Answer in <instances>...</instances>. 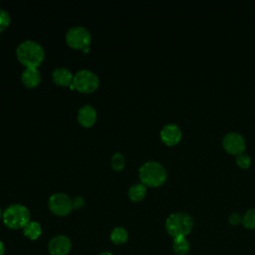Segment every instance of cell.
I'll list each match as a JSON object with an SVG mask.
<instances>
[{
  "instance_id": "1",
  "label": "cell",
  "mask_w": 255,
  "mask_h": 255,
  "mask_svg": "<svg viewBox=\"0 0 255 255\" xmlns=\"http://www.w3.org/2000/svg\"><path fill=\"white\" fill-rule=\"evenodd\" d=\"M16 56L20 63L26 68H38L44 60L45 51L38 42L34 40H24L17 46Z\"/></svg>"
},
{
  "instance_id": "2",
  "label": "cell",
  "mask_w": 255,
  "mask_h": 255,
  "mask_svg": "<svg viewBox=\"0 0 255 255\" xmlns=\"http://www.w3.org/2000/svg\"><path fill=\"white\" fill-rule=\"evenodd\" d=\"M140 182L146 186H159L164 183L167 177L165 167L158 161L147 160L142 163L138 169Z\"/></svg>"
},
{
  "instance_id": "3",
  "label": "cell",
  "mask_w": 255,
  "mask_h": 255,
  "mask_svg": "<svg viewBox=\"0 0 255 255\" xmlns=\"http://www.w3.org/2000/svg\"><path fill=\"white\" fill-rule=\"evenodd\" d=\"M194 220L191 215L185 212L170 214L165 220V230L172 237L186 236L192 230Z\"/></svg>"
},
{
  "instance_id": "4",
  "label": "cell",
  "mask_w": 255,
  "mask_h": 255,
  "mask_svg": "<svg viewBox=\"0 0 255 255\" xmlns=\"http://www.w3.org/2000/svg\"><path fill=\"white\" fill-rule=\"evenodd\" d=\"M4 224L11 229L24 228L30 221L29 209L19 203L9 205L2 214Z\"/></svg>"
},
{
  "instance_id": "5",
  "label": "cell",
  "mask_w": 255,
  "mask_h": 255,
  "mask_svg": "<svg viewBox=\"0 0 255 255\" xmlns=\"http://www.w3.org/2000/svg\"><path fill=\"white\" fill-rule=\"evenodd\" d=\"M100 80L96 73L88 69H82L74 75L71 89H76L82 93H91L97 90Z\"/></svg>"
},
{
  "instance_id": "6",
  "label": "cell",
  "mask_w": 255,
  "mask_h": 255,
  "mask_svg": "<svg viewBox=\"0 0 255 255\" xmlns=\"http://www.w3.org/2000/svg\"><path fill=\"white\" fill-rule=\"evenodd\" d=\"M65 39L70 47L84 50L90 46L92 42V35L84 26H74L67 31Z\"/></svg>"
},
{
  "instance_id": "7",
  "label": "cell",
  "mask_w": 255,
  "mask_h": 255,
  "mask_svg": "<svg viewBox=\"0 0 255 255\" xmlns=\"http://www.w3.org/2000/svg\"><path fill=\"white\" fill-rule=\"evenodd\" d=\"M50 210L59 216L67 215L73 209L72 198L64 192L53 193L48 200Z\"/></svg>"
},
{
  "instance_id": "8",
  "label": "cell",
  "mask_w": 255,
  "mask_h": 255,
  "mask_svg": "<svg viewBox=\"0 0 255 255\" xmlns=\"http://www.w3.org/2000/svg\"><path fill=\"white\" fill-rule=\"evenodd\" d=\"M222 144L226 151L237 155L242 153L246 147L245 138L237 131L227 132L222 138Z\"/></svg>"
},
{
  "instance_id": "9",
  "label": "cell",
  "mask_w": 255,
  "mask_h": 255,
  "mask_svg": "<svg viewBox=\"0 0 255 255\" xmlns=\"http://www.w3.org/2000/svg\"><path fill=\"white\" fill-rule=\"evenodd\" d=\"M161 140L167 145H173L180 141L182 136L181 128L176 124L164 125L159 132Z\"/></svg>"
},
{
  "instance_id": "10",
  "label": "cell",
  "mask_w": 255,
  "mask_h": 255,
  "mask_svg": "<svg viewBox=\"0 0 255 255\" xmlns=\"http://www.w3.org/2000/svg\"><path fill=\"white\" fill-rule=\"evenodd\" d=\"M48 248L51 255H67L71 250V241L65 235H58L50 240Z\"/></svg>"
},
{
  "instance_id": "11",
  "label": "cell",
  "mask_w": 255,
  "mask_h": 255,
  "mask_svg": "<svg viewBox=\"0 0 255 255\" xmlns=\"http://www.w3.org/2000/svg\"><path fill=\"white\" fill-rule=\"evenodd\" d=\"M77 118L83 127L90 128L97 121V111L91 105H84L79 109Z\"/></svg>"
},
{
  "instance_id": "12",
  "label": "cell",
  "mask_w": 255,
  "mask_h": 255,
  "mask_svg": "<svg viewBox=\"0 0 255 255\" xmlns=\"http://www.w3.org/2000/svg\"><path fill=\"white\" fill-rule=\"evenodd\" d=\"M21 80L24 86H26L27 88H35L41 82V73L38 68H25L21 74Z\"/></svg>"
},
{
  "instance_id": "13",
  "label": "cell",
  "mask_w": 255,
  "mask_h": 255,
  "mask_svg": "<svg viewBox=\"0 0 255 255\" xmlns=\"http://www.w3.org/2000/svg\"><path fill=\"white\" fill-rule=\"evenodd\" d=\"M74 75L72 72L65 67H58L52 72V80L55 84L63 87L71 86L73 83Z\"/></svg>"
},
{
  "instance_id": "14",
  "label": "cell",
  "mask_w": 255,
  "mask_h": 255,
  "mask_svg": "<svg viewBox=\"0 0 255 255\" xmlns=\"http://www.w3.org/2000/svg\"><path fill=\"white\" fill-rule=\"evenodd\" d=\"M128 194L129 199L132 201H140L146 194V185H144L142 182H136L129 186Z\"/></svg>"
},
{
  "instance_id": "15",
  "label": "cell",
  "mask_w": 255,
  "mask_h": 255,
  "mask_svg": "<svg viewBox=\"0 0 255 255\" xmlns=\"http://www.w3.org/2000/svg\"><path fill=\"white\" fill-rule=\"evenodd\" d=\"M172 249L175 254L177 255H186L190 250L189 241L186 239L185 236H179L173 238Z\"/></svg>"
},
{
  "instance_id": "16",
  "label": "cell",
  "mask_w": 255,
  "mask_h": 255,
  "mask_svg": "<svg viewBox=\"0 0 255 255\" xmlns=\"http://www.w3.org/2000/svg\"><path fill=\"white\" fill-rule=\"evenodd\" d=\"M24 235L31 240H36L42 234L41 225L36 221H29L23 228Z\"/></svg>"
},
{
  "instance_id": "17",
  "label": "cell",
  "mask_w": 255,
  "mask_h": 255,
  "mask_svg": "<svg viewBox=\"0 0 255 255\" xmlns=\"http://www.w3.org/2000/svg\"><path fill=\"white\" fill-rule=\"evenodd\" d=\"M128 231L124 227H116L111 233V240L117 245L126 243L128 241Z\"/></svg>"
},
{
  "instance_id": "18",
  "label": "cell",
  "mask_w": 255,
  "mask_h": 255,
  "mask_svg": "<svg viewBox=\"0 0 255 255\" xmlns=\"http://www.w3.org/2000/svg\"><path fill=\"white\" fill-rule=\"evenodd\" d=\"M242 223L248 229H255V208H250L244 213Z\"/></svg>"
},
{
  "instance_id": "19",
  "label": "cell",
  "mask_w": 255,
  "mask_h": 255,
  "mask_svg": "<svg viewBox=\"0 0 255 255\" xmlns=\"http://www.w3.org/2000/svg\"><path fill=\"white\" fill-rule=\"evenodd\" d=\"M125 163H126V160H125L124 154H122L121 152H116L113 154L111 159V164L113 169L117 171L122 170L125 167Z\"/></svg>"
},
{
  "instance_id": "20",
  "label": "cell",
  "mask_w": 255,
  "mask_h": 255,
  "mask_svg": "<svg viewBox=\"0 0 255 255\" xmlns=\"http://www.w3.org/2000/svg\"><path fill=\"white\" fill-rule=\"evenodd\" d=\"M11 16L9 12L3 8H0V33L3 32L10 24Z\"/></svg>"
},
{
  "instance_id": "21",
  "label": "cell",
  "mask_w": 255,
  "mask_h": 255,
  "mask_svg": "<svg viewBox=\"0 0 255 255\" xmlns=\"http://www.w3.org/2000/svg\"><path fill=\"white\" fill-rule=\"evenodd\" d=\"M236 162H237V164H238L240 167H242V168H247V167H249L250 164H251V157H250L249 154L242 152V153H240V154L237 155V157H236Z\"/></svg>"
},
{
  "instance_id": "22",
  "label": "cell",
  "mask_w": 255,
  "mask_h": 255,
  "mask_svg": "<svg viewBox=\"0 0 255 255\" xmlns=\"http://www.w3.org/2000/svg\"><path fill=\"white\" fill-rule=\"evenodd\" d=\"M72 202H73V208H81L85 204V200L82 196H75L74 198H72Z\"/></svg>"
},
{
  "instance_id": "23",
  "label": "cell",
  "mask_w": 255,
  "mask_h": 255,
  "mask_svg": "<svg viewBox=\"0 0 255 255\" xmlns=\"http://www.w3.org/2000/svg\"><path fill=\"white\" fill-rule=\"evenodd\" d=\"M228 219H229V222H230L231 224H237V223H239L240 221H242V216H241V214L238 213V212H233V213H231V214L229 215Z\"/></svg>"
},
{
  "instance_id": "24",
  "label": "cell",
  "mask_w": 255,
  "mask_h": 255,
  "mask_svg": "<svg viewBox=\"0 0 255 255\" xmlns=\"http://www.w3.org/2000/svg\"><path fill=\"white\" fill-rule=\"evenodd\" d=\"M4 252H5V247H4L3 242L0 240V255H3Z\"/></svg>"
},
{
  "instance_id": "25",
  "label": "cell",
  "mask_w": 255,
  "mask_h": 255,
  "mask_svg": "<svg viewBox=\"0 0 255 255\" xmlns=\"http://www.w3.org/2000/svg\"><path fill=\"white\" fill-rule=\"evenodd\" d=\"M100 255H113V254L110 253V252H103V253H101Z\"/></svg>"
},
{
  "instance_id": "26",
  "label": "cell",
  "mask_w": 255,
  "mask_h": 255,
  "mask_svg": "<svg viewBox=\"0 0 255 255\" xmlns=\"http://www.w3.org/2000/svg\"><path fill=\"white\" fill-rule=\"evenodd\" d=\"M2 214H3V212H2V210H1V208H0V217L2 216Z\"/></svg>"
}]
</instances>
